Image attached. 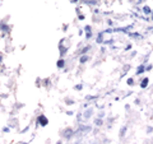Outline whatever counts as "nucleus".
Returning a JSON list of instances; mask_svg holds the SVG:
<instances>
[{"label":"nucleus","instance_id":"1","mask_svg":"<svg viewBox=\"0 0 153 144\" xmlns=\"http://www.w3.org/2000/svg\"><path fill=\"white\" fill-rule=\"evenodd\" d=\"M38 123H40V125H42V126H46L47 124H49V120L45 117L43 115H41V116H38Z\"/></svg>","mask_w":153,"mask_h":144},{"label":"nucleus","instance_id":"2","mask_svg":"<svg viewBox=\"0 0 153 144\" xmlns=\"http://www.w3.org/2000/svg\"><path fill=\"white\" fill-rule=\"evenodd\" d=\"M144 70H145V66H144L143 64H142V65H139V68L137 69V74H138V75H139V74H142Z\"/></svg>","mask_w":153,"mask_h":144},{"label":"nucleus","instance_id":"3","mask_svg":"<svg viewBox=\"0 0 153 144\" xmlns=\"http://www.w3.org/2000/svg\"><path fill=\"white\" fill-rule=\"evenodd\" d=\"M92 112H93V110H92V108H88L87 111L84 112V117H86V119L91 117V115H92Z\"/></svg>","mask_w":153,"mask_h":144},{"label":"nucleus","instance_id":"4","mask_svg":"<svg viewBox=\"0 0 153 144\" xmlns=\"http://www.w3.org/2000/svg\"><path fill=\"white\" fill-rule=\"evenodd\" d=\"M148 82H149L148 78H144L143 80H142V83H140V87H142V88H145L147 86H148Z\"/></svg>","mask_w":153,"mask_h":144},{"label":"nucleus","instance_id":"5","mask_svg":"<svg viewBox=\"0 0 153 144\" xmlns=\"http://www.w3.org/2000/svg\"><path fill=\"white\" fill-rule=\"evenodd\" d=\"M103 33H105V32L98 33V37H97V43H102V41H103Z\"/></svg>","mask_w":153,"mask_h":144},{"label":"nucleus","instance_id":"6","mask_svg":"<svg viewBox=\"0 0 153 144\" xmlns=\"http://www.w3.org/2000/svg\"><path fill=\"white\" fill-rule=\"evenodd\" d=\"M71 134H73L71 129H68V130H65V131H64V136H65V138H70V136H71Z\"/></svg>","mask_w":153,"mask_h":144},{"label":"nucleus","instance_id":"7","mask_svg":"<svg viewBox=\"0 0 153 144\" xmlns=\"http://www.w3.org/2000/svg\"><path fill=\"white\" fill-rule=\"evenodd\" d=\"M143 12H144V14H149V13H152V10H151L149 7H144L143 8Z\"/></svg>","mask_w":153,"mask_h":144},{"label":"nucleus","instance_id":"8","mask_svg":"<svg viewBox=\"0 0 153 144\" xmlns=\"http://www.w3.org/2000/svg\"><path fill=\"white\" fill-rule=\"evenodd\" d=\"M86 32H87V38H89L91 37V27L89 26L86 27Z\"/></svg>","mask_w":153,"mask_h":144},{"label":"nucleus","instance_id":"9","mask_svg":"<svg viewBox=\"0 0 153 144\" xmlns=\"http://www.w3.org/2000/svg\"><path fill=\"white\" fill-rule=\"evenodd\" d=\"M64 60L63 59H61V60H59V61H58V66H59V68H64Z\"/></svg>","mask_w":153,"mask_h":144},{"label":"nucleus","instance_id":"10","mask_svg":"<svg viewBox=\"0 0 153 144\" xmlns=\"http://www.w3.org/2000/svg\"><path fill=\"white\" fill-rule=\"evenodd\" d=\"M84 3H87V4H89V5H94V4H97V1H96V0H86Z\"/></svg>","mask_w":153,"mask_h":144},{"label":"nucleus","instance_id":"11","mask_svg":"<svg viewBox=\"0 0 153 144\" xmlns=\"http://www.w3.org/2000/svg\"><path fill=\"white\" fill-rule=\"evenodd\" d=\"M125 131H126V126H124V128L121 129V131H120V136H121V138L125 135Z\"/></svg>","mask_w":153,"mask_h":144},{"label":"nucleus","instance_id":"12","mask_svg":"<svg viewBox=\"0 0 153 144\" xmlns=\"http://www.w3.org/2000/svg\"><path fill=\"white\" fill-rule=\"evenodd\" d=\"M60 52H61V55H64V54L66 52V48H65L63 45H60Z\"/></svg>","mask_w":153,"mask_h":144},{"label":"nucleus","instance_id":"13","mask_svg":"<svg viewBox=\"0 0 153 144\" xmlns=\"http://www.w3.org/2000/svg\"><path fill=\"white\" fill-rule=\"evenodd\" d=\"M87 60H88V58H87V56H82V58H81V63L83 64V63H86Z\"/></svg>","mask_w":153,"mask_h":144},{"label":"nucleus","instance_id":"14","mask_svg":"<svg viewBox=\"0 0 153 144\" xmlns=\"http://www.w3.org/2000/svg\"><path fill=\"white\" fill-rule=\"evenodd\" d=\"M94 123H96V125H98V126H100V125L102 124V120H101V119H96Z\"/></svg>","mask_w":153,"mask_h":144},{"label":"nucleus","instance_id":"15","mask_svg":"<svg viewBox=\"0 0 153 144\" xmlns=\"http://www.w3.org/2000/svg\"><path fill=\"white\" fill-rule=\"evenodd\" d=\"M133 83H134V80H133L132 78H129V79H128V84H129V86H133Z\"/></svg>","mask_w":153,"mask_h":144},{"label":"nucleus","instance_id":"16","mask_svg":"<svg viewBox=\"0 0 153 144\" xmlns=\"http://www.w3.org/2000/svg\"><path fill=\"white\" fill-rule=\"evenodd\" d=\"M88 50H89V46H87V47H84V48L82 50V54H84V52H87V51H88Z\"/></svg>","mask_w":153,"mask_h":144},{"label":"nucleus","instance_id":"17","mask_svg":"<svg viewBox=\"0 0 153 144\" xmlns=\"http://www.w3.org/2000/svg\"><path fill=\"white\" fill-rule=\"evenodd\" d=\"M152 19H153V12H152Z\"/></svg>","mask_w":153,"mask_h":144}]
</instances>
